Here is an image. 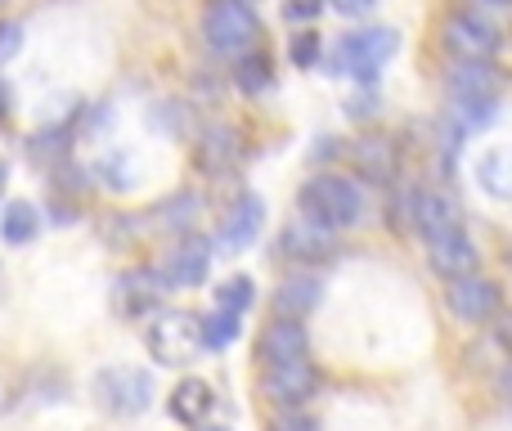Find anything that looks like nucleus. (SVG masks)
<instances>
[{
	"label": "nucleus",
	"mask_w": 512,
	"mask_h": 431,
	"mask_svg": "<svg viewBox=\"0 0 512 431\" xmlns=\"http://www.w3.org/2000/svg\"><path fill=\"white\" fill-rule=\"evenodd\" d=\"M207 270H212V243H207L203 234H180V243L167 252V261L158 265V274H162V283H167V292L171 288H198V283L207 279Z\"/></svg>",
	"instance_id": "nucleus-9"
},
{
	"label": "nucleus",
	"mask_w": 512,
	"mask_h": 431,
	"mask_svg": "<svg viewBox=\"0 0 512 431\" xmlns=\"http://www.w3.org/2000/svg\"><path fill=\"white\" fill-rule=\"evenodd\" d=\"M198 212H203V198L194 194V189H180V194L162 198L158 207H153V216H158V229H167V234H189L194 229Z\"/></svg>",
	"instance_id": "nucleus-20"
},
{
	"label": "nucleus",
	"mask_w": 512,
	"mask_h": 431,
	"mask_svg": "<svg viewBox=\"0 0 512 431\" xmlns=\"http://www.w3.org/2000/svg\"><path fill=\"white\" fill-rule=\"evenodd\" d=\"M23 50V27L18 23H0V63H9Z\"/></svg>",
	"instance_id": "nucleus-31"
},
{
	"label": "nucleus",
	"mask_w": 512,
	"mask_h": 431,
	"mask_svg": "<svg viewBox=\"0 0 512 431\" xmlns=\"http://www.w3.org/2000/svg\"><path fill=\"white\" fill-rule=\"evenodd\" d=\"M427 261H432L436 274H445V279H459V274L477 270L481 252H477V243L468 238V229H463V234H450V238H441V243H427Z\"/></svg>",
	"instance_id": "nucleus-17"
},
{
	"label": "nucleus",
	"mask_w": 512,
	"mask_h": 431,
	"mask_svg": "<svg viewBox=\"0 0 512 431\" xmlns=\"http://www.w3.org/2000/svg\"><path fill=\"white\" fill-rule=\"evenodd\" d=\"M144 337H149V355L158 364H167V369H180V364L198 360V351H207L203 319L189 315V310H162Z\"/></svg>",
	"instance_id": "nucleus-4"
},
{
	"label": "nucleus",
	"mask_w": 512,
	"mask_h": 431,
	"mask_svg": "<svg viewBox=\"0 0 512 431\" xmlns=\"http://www.w3.org/2000/svg\"><path fill=\"white\" fill-rule=\"evenodd\" d=\"M477 180L490 198H512V153L508 149H495L477 162Z\"/></svg>",
	"instance_id": "nucleus-24"
},
{
	"label": "nucleus",
	"mask_w": 512,
	"mask_h": 431,
	"mask_svg": "<svg viewBox=\"0 0 512 431\" xmlns=\"http://www.w3.org/2000/svg\"><path fill=\"white\" fill-rule=\"evenodd\" d=\"M203 431H230V427H203Z\"/></svg>",
	"instance_id": "nucleus-38"
},
{
	"label": "nucleus",
	"mask_w": 512,
	"mask_h": 431,
	"mask_svg": "<svg viewBox=\"0 0 512 431\" xmlns=\"http://www.w3.org/2000/svg\"><path fill=\"white\" fill-rule=\"evenodd\" d=\"M256 36H261V14H256L252 0H212L203 9V41L225 59L248 54Z\"/></svg>",
	"instance_id": "nucleus-3"
},
{
	"label": "nucleus",
	"mask_w": 512,
	"mask_h": 431,
	"mask_svg": "<svg viewBox=\"0 0 512 431\" xmlns=\"http://www.w3.org/2000/svg\"><path fill=\"white\" fill-rule=\"evenodd\" d=\"M252 301H256V283L248 279V274H234V279H225L221 288H216V306L234 310V315H243Z\"/></svg>",
	"instance_id": "nucleus-27"
},
{
	"label": "nucleus",
	"mask_w": 512,
	"mask_h": 431,
	"mask_svg": "<svg viewBox=\"0 0 512 431\" xmlns=\"http://www.w3.org/2000/svg\"><path fill=\"white\" fill-rule=\"evenodd\" d=\"M328 5H333V14H342V18H369L378 0H328Z\"/></svg>",
	"instance_id": "nucleus-32"
},
{
	"label": "nucleus",
	"mask_w": 512,
	"mask_h": 431,
	"mask_svg": "<svg viewBox=\"0 0 512 431\" xmlns=\"http://www.w3.org/2000/svg\"><path fill=\"white\" fill-rule=\"evenodd\" d=\"M495 337H499V346H504V351L512 355V310L495 324Z\"/></svg>",
	"instance_id": "nucleus-33"
},
{
	"label": "nucleus",
	"mask_w": 512,
	"mask_h": 431,
	"mask_svg": "<svg viewBox=\"0 0 512 431\" xmlns=\"http://www.w3.org/2000/svg\"><path fill=\"white\" fill-rule=\"evenodd\" d=\"M508 265H512V247H508Z\"/></svg>",
	"instance_id": "nucleus-39"
},
{
	"label": "nucleus",
	"mask_w": 512,
	"mask_h": 431,
	"mask_svg": "<svg viewBox=\"0 0 512 431\" xmlns=\"http://www.w3.org/2000/svg\"><path fill=\"white\" fill-rule=\"evenodd\" d=\"M239 333H243V315H234V310L216 306L212 315H203V346L207 351H225V346H234Z\"/></svg>",
	"instance_id": "nucleus-25"
},
{
	"label": "nucleus",
	"mask_w": 512,
	"mask_h": 431,
	"mask_svg": "<svg viewBox=\"0 0 512 431\" xmlns=\"http://www.w3.org/2000/svg\"><path fill=\"white\" fill-rule=\"evenodd\" d=\"M445 86H450V99H499L508 77L495 59H454Z\"/></svg>",
	"instance_id": "nucleus-11"
},
{
	"label": "nucleus",
	"mask_w": 512,
	"mask_h": 431,
	"mask_svg": "<svg viewBox=\"0 0 512 431\" xmlns=\"http://www.w3.org/2000/svg\"><path fill=\"white\" fill-rule=\"evenodd\" d=\"M297 212L324 229H351L364 220V189L355 185V180L324 171V176H310L306 185H301Z\"/></svg>",
	"instance_id": "nucleus-1"
},
{
	"label": "nucleus",
	"mask_w": 512,
	"mask_h": 431,
	"mask_svg": "<svg viewBox=\"0 0 512 431\" xmlns=\"http://www.w3.org/2000/svg\"><path fill=\"white\" fill-rule=\"evenodd\" d=\"M0 5H5V0H0Z\"/></svg>",
	"instance_id": "nucleus-40"
},
{
	"label": "nucleus",
	"mask_w": 512,
	"mask_h": 431,
	"mask_svg": "<svg viewBox=\"0 0 512 431\" xmlns=\"http://www.w3.org/2000/svg\"><path fill=\"white\" fill-rule=\"evenodd\" d=\"M270 431H319V423L310 414H301V409H279L270 418Z\"/></svg>",
	"instance_id": "nucleus-30"
},
{
	"label": "nucleus",
	"mask_w": 512,
	"mask_h": 431,
	"mask_svg": "<svg viewBox=\"0 0 512 431\" xmlns=\"http://www.w3.org/2000/svg\"><path fill=\"white\" fill-rule=\"evenodd\" d=\"M5 180H9V167H5V162H0V194H5Z\"/></svg>",
	"instance_id": "nucleus-36"
},
{
	"label": "nucleus",
	"mask_w": 512,
	"mask_h": 431,
	"mask_svg": "<svg viewBox=\"0 0 512 431\" xmlns=\"http://www.w3.org/2000/svg\"><path fill=\"white\" fill-rule=\"evenodd\" d=\"M5 122H9V86L0 81V126H5Z\"/></svg>",
	"instance_id": "nucleus-34"
},
{
	"label": "nucleus",
	"mask_w": 512,
	"mask_h": 431,
	"mask_svg": "<svg viewBox=\"0 0 512 431\" xmlns=\"http://www.w3.org/2000/svg\"><path fill=\"white\" fill-rule=\"evenodd\" d=\"M288 59L297 63V68H315V63L324 59V41H319L315 32H297L288 41Z\"/></svg>",
	"instance_id": "nucleus-28"
},
{
	"label": "nucleus",
	"mask_w": 512,
	"mask_h": 431,
	"mask_svg": "<svg viewBox=\"0 0 512 431\" xmlns=\"http://www.w3.org/2000/svg\"><path fill=\"white\" fill-rule=\"evenodd\" d=\"M36 229H41V212H36L32 203H23V198H14V203H5V212H0V238L5 243H32Z\"/></svg>",
	"instance_id": "nucleus-21"
},
{
	"label": "nucleus",
	"mask_w": 512,
	"mask_h": 431,
	"mask_svg": "<svg viewBox=\"0 0 512 431\" xmlns=\"http://www.w3.org/2000/svg\"><path fill=\"white\" fill-rule=\"evenodd\" d=\"M355 167H360L369 180H396V167H400L396 144H387V140H364L360 149H355Z\"/></svg>",
	"instance_id": "nucleus-23"
},
{
	"label": "nucleus",
	"mask_w": 512,
	"mask_h": 431,
	"mask_svg": "<svg viewBox=\"0 0 512 431\" xmlns=\"http://www.w3.org/2000/svg\"><path fill=\"white\" fill-rule=\"evenodd\" d=\"M234 86H239L248 99L265 95V90L274 86V68H270V59H265V50L239 54V68H234Z\"/></svg>",
	"instance_id": "nucleus-22"
},
{
	"label": "nucleus",
	"mask_w": 512,
	"mask_h": 431,
	"mask_svg": "<svg viewBox=\"0 0 512 431\" xmlns=\"http://www.w3.org/2000/svg\"><path fill=\"white\" fill-rule=\"evenodd\" d=\"M315 391H319V373L310 360H288L261 369V396L274 409H301L306 400H315Z\"/></svg>",
	"instance_id": "nucleus-7"
},
{
	"label": "nucleus",
	"mask_w": 512,
	"mask_h": 431,
	"mask_svg": "<svg viewBox=\"0 0 512 431\" xmlns=\"http://www.w3.org/2000/svg\"><path fill=\"white\" fill-rule=\"evenodd\" d=\"M414 229L427 243H441L450 234H463V207L445 189H423L414 198Z\"/></svg>",
	"instance_id": "nucleus-12"
},
{
	"label": "nucleus",
	"mask_w": 512,
	"mask_h": 431,
	"mask_svg": "<svg viewBox=\"0 0 512 431\" xmlns=\"http://www.w3.org/2000/svg\"><path fill=\"white\" fill-rule=\"evenodd\" d=\"M319 297H324V283L315 279V274H292V279H283L279 288H274V315L279 319H306L310 310L319 306Z\"/></svg>",
	"instance_id": "nucleus-18"
},
{
	"label": "nucleus",
	"mask_w": 512,
	"mask_h": 431,
	"mask_svg": "<svg viewBox=\"0 0 512 431\" xmlns=\"http://www.w3.org/2000/svg\"><path fill=\"white\" fill-rule=\"evenodd\" d=\"M499 391H504V396H508V405H512V364L504 369V378H499Z\"/></svg>",
	"instance_id": "nucleus-35"
},
{
	"label": "nucleus",
	"mask_w": 512,
	"mask_h": 431,
	"mask_svg": "<svg viewBox=\"0 0 512 431\" xmlns=\"http://www.w3.org/2000/svg\"><path fill=\"white\" fill-rule=\"evenodd\" d=\"M445 301H450V310L463 319V324H486V319L499 315V306H504V292H499L495 279H486V274H459V279H450V288H445Z\"/></svg>",
	"instance_id": "nucleus-8"
},
{
	"label": "nucleus",
	"mask_w": 512,
	"mask_h": 431,
	"mask_svg": "<svg viewBox=\"0 0 512 431\" xmlns=\"http://www.w3.org/2000/svg\"><path fill=\"white\" fill-rule=\"evenodd\" d=\"M306 351H310V337H306V328H301V319L274 315V324H265V333L256 337V360H261V369L288 364V360H306Z\"/></svg>",
	"instance_id": "nucleus-13"
},
{
	"label": "nucleus",
	"mask_w": 512,
	"mask_h": 431,
	"mask_svg": "<svg viewBox=\"0 0 512 431\" xmlns=\"http://www.w3.org/2000/svg\"><path fill=\"white\" fill-rule=\"evenodd\" d=\"M508 5H512V0H508Z\"/></svg>",
	"instance_id": "nucleus-41"
},
{
	"label": "nucleus",
	"mask_w": 512,
	"mask_h": 431,
	"mask_svg": "<svg viewBox=\"0 0 512 431\" xmlns=\"http://www.w3.org/2000/svg\"><path fill=\"white\" fill-rule=\"evenodd\" d=\"M162 292H167V283H162L158 270H126L122 279H117L113 297H117V310H122V315H149V310L158 306Z\"/></svg>",
	"instance_id": "nucleus-16"
},
{
	"label": "nucleus",
	"mask_w": 512,
	"mask_h": 431,
	"mask_svg": "<svg viewBox=\"0 0 512 431\" xmlns=\"http://www.w3.org/2000/svg\"><path fill=\"white\" fill-rule=\"evenodd\" d=\"M261 220H265V203H261V198H256V194H239L230 207H225L216 243H221L225 252H243V247L256 243V234H261Z\"/></svg>",
	"instance_id": "nucleus-14"
},
{
	"label": "nucleus",
	"mask_w": 512,
	"mask_h": 431,
	"mask_svg": "<svg viewBox=\"0 0 512 431\" xmlns=\"http://www.w3.org/2000/svg\"><path fill=\"white\" fill-rule=\"evenodd\" d=\"M279 252L297 265H328L337 256V229H324L301 216L279 234Z\"/></svg>",
	"instance_id": "nucleus-10"
},
{
	"label": "nucleus",
	"mask_w": 512,
	"mask_h": 431,
	"mask_svg": "<svg viewBox=\"0 0 512 431\" xmlns=\"http://www.w3.org/2000/svg\"><path fill=\"white\" fill-rule=\"evenodd\" d=\"M328 0H283V18L288 23H315L319 14H324Z\"/></svg>",
	"instance_id": "nucleus-29"
},
{
	"label": "nucleus",
	"mask_w": 512,
	"mask_h": 431,
	"mask_svg": "<svg viewBox=\"0 0 512 431\" xmlns=\"http://www.w3.org/2000/svg\"><path fill=\"white\" fill-rule=\"evenodd\" d=\"M400 50V32L396 27H364V32H346L342 41L328 50V68L337 77H355L360 86L378 81V68Z\"/></svg>",
	"instance_id": "nucleus-2"
},
{
	"label": "nucleus",
	"mask_w": 512,
	"mask_h": 431,
	"mask_svg": "<svg viewBox=\"0 0 512 431\" xmlns=\"http://www.w3.org/2000/svg\"><path fill=\"white\" fill-rule=\"evenodd\" d=\"M194 162H198V171H207V176H230V171L243 162L239 131H234V126H207L194 144Z\"/></svg>",
	"instance_id": "nucleus-15"
},
{
	"label": "nucleus",
	"mask_w": 512,
	"mask_h": 431,
	"mask_svg": "<svg viewBox=\"0 0 512 431\" xmlns=\"http://www.w3.org/2000/svg\"><path fill=\"white\" fill-rule=\"evenodd\" d=\"M441 45L450 59H495L499 45H504V32L490 27L481 14L472 9H454L441 23Z\"/></svg>",
	"instance_id": "nucleus-6"
},
{
	"label": "nucleus",
	"mask_w": 512,
	"mask_h": 431,
	"mask_svg": "<svg viewBox=\"0 0 512 431\" xmlns=\"http://www.w3.org/2000/svg\"><path fill=\"white\" fill-rule=\"evenodd\" d=\"M90 391H95V400H99V409H104V414L140 418L144 409H149V400H153V378H149V369L113 364V369H99L95 373Z\"/></svg>",
	"instance_id": "nucleus-5"
},
{
	"label": "nucleus",
	"mask_w": 512,
	"mask_h": 431,
	"mask_svg": "<svg viewBox=\"0 0 512 431\" xmlns=\"http://www.w3.org/2000/svg\"><path fill=\"white\" fill-rule=\"evenodd\" d=\"M0 414H5V382H0Z\"/></svg>",
	"instance_id": "nucleus-37"
},
{
	"label": "nucleus",
	"mask_w": 512,
	"mask_h": 431,
	"mask_svg": "<svg viewBox=\"0 0 512 431\" xmlns=\"http://www.w3.org/2000/svg\"><path fill=\"white\" fill-rule=\"evenodd\" d=\"M450 117L472 135V131H481V126H490L499 117V99H454Z\"/></svg>",
	"instance_id": "nucleus-26"
},
{
	"label": "nucleus",
	"mask_w": 512,
	"mask_h": 431,
	"mask_svg": "<svg viewBox=\"0 0 512 431\" xmlns=\"http://www.w3.org/2000/svg\"><path fill=\"white\" fill-rule=\"evenodd\" d=\"M212 405H216V396H212V387H207L203 378L176 382V391H171V400H167L171 418H176V423H185V427H203L207 414H212Z\"/></svg>",
	"instance_id": "nucleus-19"
}]
</instances>
